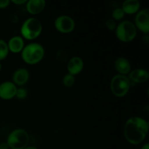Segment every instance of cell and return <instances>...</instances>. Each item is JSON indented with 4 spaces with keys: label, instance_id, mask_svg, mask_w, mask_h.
Listing matches in <instances>:
<instances>
[{
    "label": "cell",
    "instance_id": "484cf974",
    "mask_svg": "<svg viewBox=\"0 0 149 149\" xmlns=\"http://www.w3.org/2000/svg\"><path fill=\"white\" fill-rule=\"evenodd\" d=\"M141 149H149V144L146 143L141 148Z\"/></svg>",
    "mask_w": 149,
    "mask_h": 149
},
{
    "label": "cell",
    "instance_id": "ffe728a7",
    "mask_svg": "<svg viewBox=\"0 0 149 149\" xmlns=\"http://www.w3.org/2000/svg\"><path fill=\"white\" fill-rule=\"evenodd\" d=\"M124 15H125V13L122 10V8H116L112 13V17H113V20H121L123 18Z\"/></svg>",
    "mask_w": 149,
    "mask_h": 149
},
{
    "label": "cell",
    "instance_id": "603a6c76",
    "mask_svg": "<svg viewBox=\"0 0 149 149\" xmlns=\"http://www.w3.org/2000/svg\"><path fill=\"white\" fill-rule=\"evenodd\" d=\"M10 4L9 0H0V9L5 8Z\"/></svg>",
    "mask_w": 149,
    "mask_h": 149
},
{
    "label": "cell",
    "instance_id": "2e32d148",
    "mask_svg": "<svg viewBox=\"0 0 149 149\" xmlns=\"http://www.w3.org/2000/svg\"><path fill=\"white\" fill-rule=\"evenodd\" d=\"M140 8V3L138 0H126L122 4V10L127 14H134Z\"/></svg>",
    "mask_w": 149,
    "mask_h": 149
},
{
    "label": "cell",
    "instance_id": "ac0fdd59",
    "mask_svg": "<svg viewBox=\"0 0 149 149\" xmlns=\"http://www.w3.org/2000/svg\"><path fill=\"white\" fill-rule=\"evenodd\" d=\"M74 81H75L74 76L71 75L70 74H68L64 76L63 79V84L66 87H71L74 84Z\"/></svg>",
    "mask_w": 149,
    "mask_h": 149
},
{
    "label": "cell",
    "instance_id": "52a82bcc",
    "mask_svg": "<svg viewBox=\"0 0 149 149\" xmlns=\"http://www.w3.org/2000/svg\"><path fill=\"white\" fill-rule=\"evenodd\" d=\"M55 26L58 31L62 33H69L75 27V22L68 15H61L57 17L55 21Z\"/></svg>",
    "mask_w": 149,
    "mask_h": 149
},
{
    "label": "cell",
    "instance_id": "d4e9b609",
    "mask_svg": "<svg viewBox=\"0 0 149 149\" xmlns=\"http://www.w3.org/2000/svg\"><path fill=\"white\" fill-rule=\"evenodd\" d=\"M9 146L7 143H1L0 144V149H8Z\"/></svg>",
    "mask_w": 149,
    "mask_h": 149
},
{
    "label": "cell",
    "instance_id": "5b68a950",
    "mask_svg": "<svg viewBox=\"0 0 149 149\" xmlns=\"http://www.w3.org/2000/svg\"><path fill=\"white\" fill-rule=\"evenodd\" d=\"M130 81L126 75L117 74L112 78L111 89L114 95L117 97L125 96L130 87Z\"/></svg>",
    "mask_w": 149,
    "mask_h": 149
},
{
    "label": "cell",
    "instance_id": "cb8c5ba5",
    "mask_svg": "<svg viewBox=\"0 0 149 149\" xmlns=\"http://www.w3.org/2000/svg\"><path fill=\"white\" fill-rule=\"evenodd\" d=\"M13 3H15V4H24V3L27 2V1L26 0H13Z\"/></svg>",
    "mask_w": 149,
    "mask_h": 149
},
{
    "label": "cell",
    "instance_id": "6da1fadb",
    "mask_svg": "<svg viewBox=\"0 0 149 149\" xmlns=\"http://www.w3.org/2000/svg\"><path fill=\"white\" fill-rule=\"evenodd\" d=\"M148 130V124L145 119L135 116L128 119L125 125V136L130 143L137 145L143 141Z\"/></svg>",
    "mask_w": 149,
    "mask_h": 149
},
{
    "label": "cell",
    "instance_id": "8fae6325",
    "mask_svg": "<svg viewBox=\"0 0 149 149\" xmlns=\"http://www.w3.org/2000/svg\"><path fill=\"white\" fill-rule=\"evenodd\" d=\"M128 78L130 81L133 83H143L148 79L149 74L146 70L138 68L130 73Z\"/></svg>",
    "mask_w": 149,
    "mask_h": 149
},
{
    "label": "cell",
    "instance_id": "277c9868",
    "mask_svg": "<svg viewBox=\"0 0 149 149\" xmlns=\"http://www.w3.org/2000/svg\"><path fill=\"white\" fill-rule=\"evenodd\" d=\"M42 30V26L41 22L38 19L31 17L23 23L20 32L23 37L31 40L37 38L40 35Z\"/></svg>",
    "mask_w": 149,
    "mask_h": 149
},
{
    "label": "cell",
    "instance_id": "5bb4252c",
    "mask_svg": "<svg viewBox=\"0 0 149 149\" xmlns=\"http://www.w3.org/2000/svg\"><path fill=\"white\" fill-rule=\"evenodd\" d=\"M114 65L118 72L122 75H125V74H128L131 70V65L128 60L125 58H122V57L116 60Z\"/></svg>",
    "mask_w": 149,
    "mask_h": 149
},
{
    "label": "cell",
    "instance_id": "3957f363",
    "mask_svg": "<svg viewBox=\"0 0 149 149\" xmlns=\"http://www.w3.org/2000/svg\"><path fill=\"white\" fill-rule=\"evenodd\" d=\"M29 142V136L26 130L17 129L13 131L7 138V143L12 149H24Z\"/></svg>",
    "mask_w": 149,
    "mask_h": 149
},
{
    "label": "cell",
    "instance_id": "4fadbf2b",
    "mask_svg": "<svg viewBox=\"0 0 149 149\" xmlns=\"http://www.w3.org/2000/svg\"><path fill=\"white\" fill-rule=\"evenodd\" d=\"M29 79V73L26 68H19L13 74V80L14 84L23 85L26 84Z\"/></svg>",
    "mask_w": 149,
    "mask_h": 149
},
{
    "label": "cell",
    "instance_id": "7a4b0ae2",
    "mask_svg": "<svg viewBox=\"0 0 149 149\" xmlns=\"http://www.w3.org/2000/svg\"><path fill=\"white\" fill-rule=\"evenodd\" d=\"M45 55L44 47L39 43H31L26 45L22 50V58L29 64L39 63Z\"/></svg>",
    "mask_w": 149,
    "mask_h": 149
},
{
    "label": "cell",
    "instance_id": "44dd1931",
    "mask_svg": "<svg viewBox=\"0 0 149 149\" xmlns=\"http://www.w3.org/2000/svg\"><path fill=\"white\" fill-rule=\"evenodd\" d=\"M106 27L111 31H113L116 29V22H115V20L112 18L108 19L106 22Z\"/></svg>",
    "mask_w": 149,
    "mask_h": 149
},
{
    "label": "cell",
    "instance_id": "e0dca14e",
    "mask_svg": "<svg viewBox=\"0 0 149 149\" xmlns=\"http://www.w3.org/2000/svg\"><path fill=\"white\" fill-rule=\"evenodd\" d=\"M9 48L7 42L3 39H0V61H2L8 55Z\"/></svg>",
    "mask_w": 149,
    "mask_h": 149
},
{
    "label": "cell",
    "instance_id": "d6986e66",
    "mask_svg": "<svg viewBox=\"0 0 149 149\" xmlns=\"http://www.w3.org/2000/svg\"><path fill=\"white\" fill-rule=\"evenodd\" d=\"M68 55L66 51L63 49H59L56 53V58L61 62H65L68 60Z\"/></svg>",
    "mask_w": 149,
    "mask_h": 149
},
{
    "label": "cell",
    "instance_id": "9a60e30c",
    "mask_svg": "<svg viewBox=\"0 0 149 149\" xmlns=\"http://www.w3.org/2000/svg\"><path fill=\"white\" fill-rule=\"evenodd\" d=\"M7 45L9 50L15 53H17L23 50L24 48V42L20 36H16L10 39Z\"/></svg>",
    "mask_w": 149,
    "mask_h": 149
},
{
    "label": "cell",
    "instance_id": "8992f818",
    "mask_svg": "<svg viewBox=\"0 0 149 149\" xmlns=\"http://www.w3.org/2000/svg\"><path fill=\"white\" fill-rule=\"evenodd\" d=\"M116 33L118 39L124 42H131L137 34V29L134 23L129 20H125L117 26Z\"/></svg>",
    "mask_w": 149,
    "mask_h": 149
},
{
    "label": "cell",
    "instance_id": "30bf717a",
    "mask_svg": "<svg viewBox=\"0 0 149 149\" xmlns=\"http://www.w3.org/2000/svg\"><path fill=\"white\" fill-rule=\"evenodd\" d=\"M84 67V63L79 57H73L68 61L67 68L70 74L74 76L81 72Z\"/></svg>",
    "mask_w": 149,
    "mask_h": 149
},
{
    "label": "cell",
    "instance_id": "ba28073f",
    "mask_svg": "<svg viewBox=\"0 0 149 149\" xmlns=\"http://www.w3.org/2000/svg\"><path fill=\"white\" fill-rule=\"evenodd\" d=\"M135 27L145 33L149 32V10L144 9L138 12L135 19Z\"/></svg>",
    "mask_w": 149,
    "mask_h": 149
},
{
    "label": "cell",
    "instance_id": "83f0119b",
    "mask_svg": "<svg viewBox=\"0 0 149 149\" xmlns=\"http://www.w3.org/2000/svg\"><path fill=\"white\" fill-rule=\"evenodd\" d=\"M1 64H0V71H1Z\"/></svg>",
    "mask_w": 149,
    "mask_h": 149
},
{
    "label": "cell",
    "instance_id": "9c48e42d",
    "mask_svg": "<svg viewBox=\"0 0 149 149\" xmlns=\"http://www.w3.org/2000/svg\"><path fill=\"white\" fill-rule=\"evenodd\" d=\"M17 87L12 81H4L0 84V97L4 100H10L15 96Z\"/></svg>",
    "mask_w": 149,
    "mask_h": 149
},
{
    "label": "cell",
    "instance_id": "4316f807",
    "mask_svg": "<svg viewBox=\"0 0 149 149\" xmlns=\"http://www.w3.org/2000/svg\"><path fill=\"white\" fill-rule=\"evenodd\" d=\"M24 149H38V148H36V147H33V146H27Z\"/></svg>",
    "mask_w": 149,
    "mask_h": 149
},
{
    "label": "cell",
    "instance_id": "7c38bea8",
    "mask_svg": "<svg viewBox=\"0 0 149 149\" xmlns=\"http://www.w3.org/2000/svg\"><path fill=\"white\" fill-rule=\"evenodd\" d=\"M45 4L46 2L44 0H29L27 1L26 9L31 14H39L45 9Z\"/></svg>",
    "mask_w": 149,
    "mask_h": 149
},
{
    "label": "cell",
    "instance_id": "7402d4cb",
    "mask_svg": "<svg viewBox=\"0 0 149 149\" xmlns=\"http://www.w3.org/2000/svg\"><path fill=\"white\" fill-rule=\"evenodd\" d=\"M27 95V92L25 89L23 88H20V89H17V92H16V95L15 96L17 97L20 99H23L26 97Z\"/></svg>",
    "mask_w": 149,
    "mask_h": 149
}]
</instances>
